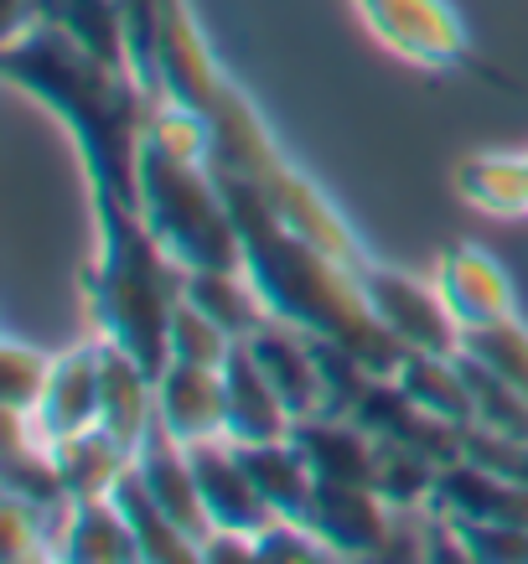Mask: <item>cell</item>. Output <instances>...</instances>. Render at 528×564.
I'll use <instances>...</instances> for the list:
<instances>
[{"label": "cell", "mask_w": 528, "mask_h": 564, "mask_svg": "<svg viewBox=\"0 0 528 564\" xmlns=\"http://www.w3.org/2000/svg\"><path fill=\"white\" fill-rule=\"evenodd\" d=\"M161 99H176L187 104L192 115H203L207 135H213V155H207L213 172L244 176L249 187L270 197V207L290 228H301L306 239H316L322 249L347 259L353 270L374 264L368 243L358 239V228L342 218L332 197L280 151V140L265 124L259 104L228 78L218 52L207 47V32L197 11H192V0H166L161 6Z\"/></svg>", "instance_id": "6da1fadb"}, {"label": "cell", "mask_w": 528, "mask_h": 564, "mask_svg": "<svg viewBox=\"0 0 528 564\" xmlns=\"http://www.w3.org/2000/svg\"><path fill=\"white\" fill-rule=\"evenodd\" d=\"M6 84L52 109L84 155L88 203L140 213V145L151 120V94L136 68H115L42 21L21 26L0 47Z\"/></svg>", "instance_id": "7a4b0ae2"}, {"label": "cell", "mask_w": 528, "mask_h": 564, "mask_svg": "<svg viewBox=\"0 0 528 564\" xmlns=\"http://www.w3.org/2000/svg\"><path fill=\"white\" fill-rule=\"evenodd\" d=\"M223 197L234 207L244 239V274L255 280V291L265 295L270 316L301 326L311 337H332V343L353 347L378 378H394L399 362L409 358V347L378 322L374 301L363 291V270H353L347 259L306 239L301 228H290L270 207V197L249 187L244 176L213 172Z\"/></svg>", "instance_id": "3957f363"}, {"label": "cell", "mask_w": 528, "mask_h": 564, "mask_svg": "<svg viewBox=\"0 0 528 564\" xmlns=\"http://www.w3.org/2000/svg\"><path fill=\"white\" fill-rule=\"evenodd\" d=\"M94 223H99V254L84 274V295L99 337L120 343L151 373H161L171 362V311L187 295V264L166 254L146 218L130 207L94 203Z\"/></svg>", "instance_id": "277c9868"}, {"label": "cell", "mask_w": 528, "mask_h": 564, "mask_svg": "<svg viewBox=\"0 0 528 564\" xmlns=\"http://www.w3.org/2000/svg\"><path fill=\"white\" fill-rule=\"evenodd\" d=\"M140 218L161 249L187 270H244V239L234 207L207 161L171 155L166 145H140Z\"/></svg>", "instance_id": "5b68a950"}, {"label": "cell", "mask_w": 528, "mask_h": 564, "mask_svg": "<svg viewBox=\"0 0 528 564\" xmlns=\"http://www.w3.org/2000/svg\"><path fill=\"white\" fill-rule=\"evenodd\" d=\"M368 32L405 63H420L430 73L472 63V36L445 0H358Z\"/></svg>", "instance_id": "8992f818"}, {"label": "cell", "mask_w": 528, "mask_h": 564, "mask_svg": "<svg viewBox=\"0 0 528 564\" xmlns=\"http://www.w3.org/2000/svg\"><path fill=\"white\" fill-rule=\"evenodd\" d=\"M363 291L374 301L378 322L389 326L409 352H461V322H456V311L445 306L435 274L414 280L409 270H394V264H378L374 259L363 270Z\"/></svg>", "instance_id": "52a82bcc"}, {"label": "cell", "mask_w": 528, "mask_h": 564, "mask_svg": "<svg viewBox=\"0 0 528 564\" xmlns=\"http://www.w3.org/2000/svg\"><path fill=\"white\" fill-rule=\"evenodd\" d=\"M306 523L322 533L337 560H378V549L389 539L394 508L368 487V481H326L316 477Z\"/></svg>", "instance_id": "ba28073f"}, {"label": "cell", "mask_w": 528, "mask_h": 564, "mask_svg": "<svg viewBox=\"0 0 528 564\" xmlns=\"http://www.w3.org/2000/svg\"><path fill=\"white\" fill-rule=\"evenodd\" d=\"M192 466H197V487H203V502H207V518L218 529H270L274 513L270 502L259 497L249 466H244V451L239 441L228 435H213V441H192Z\"/></svg>", "instance_id": "9c48e42d"}, {"label": "cell", "mask_w": 528, "mask_h": 564, "mask_svg": "<svg viewBox=\"0 0 528 564\" xmlns=\"http://www.w3.org/2000/svg\"><path fill=\"white\" fill-rule=\"evenodd\" d=\"M353 420H358L374 441H399V445L425 451L435 466L461 462V435H466V430L445 425V420H435L430 410H420L399 378H374L368 393H363V404L353 410Z\"/></svg>", "instance_id": "30bf717a"}, {"label": "cell", "mask_w": 528, "mask_h": 564, "mask_svg": "<svg viewBox=\"0 0 528 564\" xmlns=\"http://www.w3.org/2000/svg\"><path fill=\"white\" fill-rule=\"evenodd\" d=\"M435 285H441L445 306L456 311L461 332L482 322H503L518 316V291H513V274L497 264L487 249L477 243H456L435 259Z\"/></svg>", "instance_id": "8fae6325"}, {"label": "cell", "mask_w": 528, "mask_h": 564, "mask_svg": "<svg viewBox=\"0 0 528 564\" xmlns=\"http://www.w3.org/2000/svg\"><path fill=\"white\" fill-rule=\"evenodd\" d=\"M155 420L176 441H213L228 435V393H223V368H197V362H166L155 373Z\"/></svg>", "instance_id": "7c38bea8"}, {"label": "cell", "mask_w": 528, "mask_h": 564, "mask_svg": "<svg viewBox=\"0 0 528 564\" xmlns=\"http://www.w3.org/2000/svg\"><path fill=\"white\" fill-rule=\"evenodd\" d=\"M136 471L140 481L155 492V502L166 508L176 523L197 539H207L213 518H207V502H203V487H197V466H192V445L176 441L161 420L151 425V435L136 445Z\"/></svg>", "instance_id": "4fadbf2b"}, {"label": "cell", "mask_w": 528, "mask_h": 564, "mask_svg": "<svg viewBox=\"0 0 528 564\" xmlns=\"http://www.w3.org/2000/svg\"><path fill=\"white\" fill-rule=\"evenodd\" d=\"M223 393H228V441L259 445V441H285L295 414L270 383V373L259 368L249 343H239L223 362Z\"/></svg>", "instance_id": "5bb4252c"}, {"label": "cell", "mask_w": 528, "mask_h": 564, "mask_svg": "<svg viewBox=\"0 0 528 564\" xmlns=\"http://www.w3.org/2000/svg\"><path fill=\"white\" fill-rule=\"evenodd\" d=\"M26 420L47 445L99 425V343L68 347L63 358L52 362L47 393H42V404Z\"/></svg>", "instance_id": "9a60e30c"}, {"label": "cell", "mask_w": 528, "mask_h": 564, "mask_svg": "<svg viewBox=\"0 0 528 564\" xmlns=\"http://www.w3.org/2000/svg\"><path fill=\"white\" fill-rule=\"evenodd\" d=\"M99 425L125 445H140L155 425V373L109 337H99Z\"/></svg>", "instance_id": "2e32d148"}, {"label": "cell", "mask_w": 528, "mask_h": 564, "mask_svg": "<svg viewBox=\"0 0 528 564\" xmlns=\"http://www.w3.org/2000/svg\"><path fill=\"white\" fill-rule=\"evenodd\" d=\"M249 352H255L259 368L270 373V383L280 389V399L290 404L295 420L322 410V362H316V337H311V332L270 316V322L249 337Z\"/></svg>", "instance_id": "e0dca14e"}, {"label": "cell", "mask_w": 528, "mask_h": 564, "mask_svg": "<svg viewBox=\"0 0 528 564\" xmlns=\"http://www.w3.org/2000/svg\"><path fill=\"white\" fill-rule=\"evenodd\" d=\"M290 441L301 445V456L311 462V471L326 481H368L374 487V456L378 441L353 420V414H301L290 425Z\"/></svg>", "instance_id": "ac0fdd59"}, {"label": "cell", "mask_w": 528, "mask_h": 564, "mask_svg": "<svg viewBox=\"0 0 528 564\" xmlns=\"http://www.w3.org/2000/svg\"><path fill=\"white\" fill-rule=\"evenodd\" d=\"M57 560L73 564H125L140 560L136 533L115 497H73L57 523Z\"/></svg>", "instance_id": "d6986e66"}, {"label": "cell", "mask_w": 528, "mask_h": 564, "mask_svg": "<svg viewBox=\"0 0 528 564\" xmlns=\"http://www.w3.org/2000/svg\"><path fill=\"white\" fill-rule=\"evenodd\" d=\"M42 21L52 32H63L84 52L130 68V42H125V6L120 0H26V26ZM17 36V32H11Z\"/></svg>", "instance_id": "ffe728a7"}, {"label": "cell", "mask_w": 528, "mask_h": 564, "mask_svg": "<svg viewBox=\"0 0 528 564\" xmlns=\"http://www.w3.org/2000/svg\"><path fill=\"white\" fill-rule=\"evenodd\" d=\"M109 497L120 502V513H125V523H130V533H136V549L146 564H203V539L187 533L161 502H155V492L140 481L136 466L125 471L120 487Z\"/></svg>", "instance_id": "44dd1931"}, {"label": "cell", "mask_w": 528, "mask_h": 564, "mask_svg": "<svg viewBox=\"0 0 528 564\" xmlns=\"http://www.w3.org/2000/svg\"><path fill=\"white\" fill-rule=\"evenodd\" d=\"M52 462H57V477H63L68 497H109L125 471L136 466V445H125L120 435L94 425L52 441Z\"/></svg>", "instance_id": "7402d4cb"}, {"label": "cell", "mask_w": 528, "mask_h": 564, "mask_svg": "<svg viewBox=\"0 0 528 564\" xmlns=\"http://www.w3.org/2000/svg\"><path fill=\"white\" fill-rule=\"evenodd\" d=\"M399 383L405 393L430 410L445 425H477V404H472V383H466V368H461V352H409L399 362Z\"/></svg>", "instance_id": "603a6c76"}, {"label": "cell", "mask_w": 528, "mask_h": 564, "mask_svg": "<svg viewBox=\"0 0 528 564\" xmlns=\"http://www.w3.org/2000/svg\"><path fill=\"white\" fill-rule=\"evenodd\" d=\"M244 466L255 477L259 497L270 502L274 518H306L311 513V497H316V471L301 456V445L290 441H259V445H239Z\"/></svg>", "instance_id": "cb8c5ba5"}, {"label": "cell", "mask_w": 528, "mask_h": 564, "mask_svg": "<svg viewBox=\"0 0 528 564\" xmlns=\"http://www.w3.org/2000/svg\"><path fill=\"white\" fill-rule=\"evenodd\" d=\"M187 301L203 306L234 343H249L259 326L270 322L265 295L255 291V280L244 270H187Z\"/></svg>", "instance_id": "d4e9b609"}, {"label": "cell", "mask_w": 528, "mask_h": 564, "mask_svg": "<svg viewBox=\"0 0 528 564\" xmlns=\"http://www.w3.org/2000/svg\"><path fill=\"white\" fill-rule=\"evenodd\" d=\"M461 197L493 218H524L528 213V161L524 155H493L482 151L472 161H461L456 172Z\"/></svg>", "instance_id": "484cf974"}, {"label": "cell", "mask_w": 528, "mask_h": 564, "mask_svg": "<svg viewBox=\"0 0 528 564\" xmlns=\"http://www.w3.org/2000/svg\"><path fill=\"white\" fill-rule=\"evenodd\" d=\"M435 481H441V466L430 462L425 451L399 441H378L374 456V492L389 502V508H430L435 502Z\"/></svg>", "instance_id": "4316f807"}, {"label": "cell", "mask_w": 528, "mask_h": 564, "mask_svg": "<svg viewBox=\"0 0 528 564\" xmlns=\"http://www.w3.org/2000/svg\"><path fill=\"white\" fill-rule=\"evenodd\" d=\"M461 352L477 358L482 368H493L497 378H508L513 389L528 393V326L518 322V316L466 326V332H461Z\"/></svg>", "instance_id": "83f0119b"}, {"label": "cell", "mask_w": 528, "mask_h": 564, "mask_svg": "<svg viewBox=\"0 0 528 564\" xmlns=\"http://www.w3.org/2000/svg\"><path fill=\"white\" fill-rule=\"evenodd\" d=\"M171 362H197V368H223L228 362V352H234V337L223 332L213 316H207L203 306H192L187 295H182V306L171 311Z\"/></svg>", "instance_id": "f1b7e54d"}, {"label": "cell", "mask_w": 528, "mask_h": 564, "mask_svg": "<svg viewBox=\"0 0 528 564\" xmlns=\"http://www.w3.org/2000/svg\"><path fill=\"white\" fill-rule=\"evenodd\" d=\"M52 362L57 358H47L42 347L21 343V337H6V343H0V399H6V410L32 414L36 404H42Z\"/></svg>", "instance_id": "f546056e"}, {"label": "cell", "mask_w": 528, "mask_h": 564, "mask_svg": "<svg viewBox=\"0 0 528 564\" xmlns=\"http://www.w3.org/2000/svg\"><path fill=\"white\" fill-rule=\"evenodd\" d=\"M0 554L6 560H57V518L6 492V502H0Z\"/></svg>", "instance_id": "4dcf8cb0"}, {"label": "cell", "mask_w": 528, "mask_h": 564, "mask_svg": "<svg viewBox=\"0 0 528 564\" xmlns=\"http://www.w3.org/2000/svg\"><path fill=\"white\" fill-rule=\"evenodd\" d=\"M461 456L477 462L482 471H493V477H503V481H528V435L466 425V435H461Z\"/></svg>", "instance_id": "1f68e13d"}, {"label": "cell", "mask_w": 528, "mask_h": 564, "mask_svg": "<svg viewBox=\"0 0 528 564\" xmlns=\"http://www.w3.org/2000/svg\"><path fill=\"white\" fill-rule=\"evenodd\" d=\"M255 544H259V560H270V564H301V560H337L332 554V544H326L322 533L311 529L306 518H274L270 529H259L255 533Z\"/></svg>", "instance_id": "d6a6232c"}, {"label": "cell", "mask_w": 528, "mask_h": 564, "mask_svg": "<svg viewBox=\"0 0 528 564\" xmlns=\"http://www.w3.org/2000/svg\"><path fill=\"white\" fill-rule=\"evenodd\" d=\"M466 544L477 554V564H524L528 560V529L518 523H487V518H461Z\"/></svg>", "instance_id": "836d02e7"}, {"label": "cell", "mask_w": 528, "mask_h": 564, "mask_svg": "<svg viewBox=\"0 0 528 564\" xmlns=\"http://www.w3.org/2000/svg\"><path fill=\"white\" fill-rule=\"evenodd\" d=\"M259 560V544H255V533L249 529H207L203 539V564H249Z\"/></svg>", "instance_id": "e575fe53"}, {"label": "cell", "mask_w": 528, "mask_h": 564, "mask_svg": "<svg viewBox=\"0 0 528 564\" xmlns=\"http://www.w3.org/2000/svg\"><path fill=\"white\" fill-rule=\"evenodd\" d=\"M26 26V0H6V36Z\"/></svg>", "instance_id": "d590c367"}, {"label": "cell", "mask_w": 528, "mask_h": 564, "mask_svg": "<svg viewBox=\"0 0 528 564\" xmlns=\"http://www.w3.org/2000/svg\"><path fill=\"white\" fill-rule=\"evenodd\" d=\"M524 161H528V155H524Z\"/></svg>", "instance_id": "8d00e7d4"}]
</instances>
